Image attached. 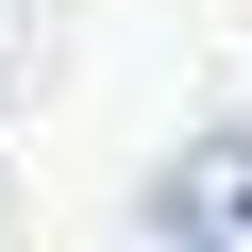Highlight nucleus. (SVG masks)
Listing matches in <instances>:
<instances>
[{
  "instance_id": "1",
  "label": "nucleus",
  "mask_w": 252,
  "mask_h": 252,
  "mask_svg": "<svg viewBox=\"0 0 252 252\" xmlns=\"http://www.w3.org/2000/svg\"><path fill=\"white\" fill-rule=\"evenodd\" d=\"M152 252H252V118H219L152 168Z\"/></svg>"
}]
</instances>
